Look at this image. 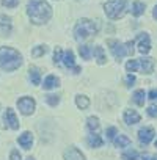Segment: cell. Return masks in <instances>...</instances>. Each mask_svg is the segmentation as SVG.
<instances>
[{
	"mask_svg": "<svg viewBox=\"0 0 157 160\" xmlns=\"http://www.w3.org/2000/svg\"><path fill=\"white\" fill-rule=\"evenodd\" d=\"M102 143H104L102 138H101L99 135H96V133H93V135L88 137V144H90L91 148H101Z\"/></svg>",
	"mask_w": 157,
	"mask_h": 160,
	"instance_id": "24",
	"label": "cell"
},
{
	"mask_svg": "<svg viewBox=\"0 0 157 160\" xmlns=\"http://www.w3.org/2000/svg\"><path fill=\"white\" fill-rule=\"evenodd\" d=\"M148 99H151V101H157V90H151L149 94H148Z\"/></svg>",
	"mask_w": 157,
	"mask_h": 160,
	"instance_id": "36",
	"label": "cell"
},
{
	"mask_svg": "<svg viewBox=\"0 0 157 160\" xmlns=\"http://www.w3.org/2000/svg\"><path fill=\"white\" fill-rule=\"evenodd\" d=\"M148 115L152 118H157V105H149L148 107Z\"/></svg>",
	"mask_w": 157,
	"mask_h": 160,
	"instance_id": "33",
	"label": "cell"
},
{
	"mask_svg": "<svg viewBox=\"0 0 157 160\" xmlns=\"http://www.w3.org/2000/svg\"><path fill=\"white\" fill-rule=\"evenodd\" d=\"M96 32H98V27L94 25L93 21H90V19H82V21H78V24H77L75 28H74V36H75L77 41H84V39H87L88 36L94 35Z\"/></svg>",
	"mask_w": 157,
	"mask_h": 160,
	"instance_id": "3",
	"label": "cell"
},
{
	"mask_svg": "<svg viewBox=\"0 0 157 160\" xmlns=\"http://www.w3.org/2000/svg\"><path fill=\"white\" fill-rule=\"evenodd\" d=\"M154 135H155V132H154L152 127H143V129L138 130V140H140V143L144 144V146L152 141Z\"/></svg>",
	"mask_w": 157,
	"mask_h": 160,
	"instance_id": "7",
	"label": "cell"
},
{
	"mask_svg": "<svg viewBox=\"0 0 157 160\" xmlns=\"http://www.w3.org/2000/svg\"><path fill=\"white\" fill-rule=\"evenodd\" d=\"M18 107H19V110H21L22 115L28 116V115H32L35 112V101L32 98H27V96L25 98H21L18 101Z\"/></svg>",
	"mask_w": 157,
	"mask_h": 160,
	"instance_id": "6",
	"label": "cell"
},
{
	"mask_svg": "<svg viewBox=\"0 0 157 160\" xmlns=\"http://www.w3.org/2000/svg\"><path fill=\"white\" fill-rule=\"evenodd\" d=\"M61 61H63V50H61L60 47H57L55 52H53V63L58 64V63H61Z\"/></svg>",
	"mask_w": 157,
	"mask_h": 160,
	"instance_id": "29",
	"label": "cell"
},
{
	"mask_svg": "<svg viewBox=\"0 0 157 160\" xmlns=\"http://www.w3.org/2000/svg\"><path fill=\"white\" fill-rule=\"evenodd\" d=\"M21 158H22V157H21L19 151H18V149H13L11 154H10V160H21Z\"/></svg>",
	"mask_w": 157,
	"mask_h": 160,
	"instance_id": "34",
	"label": "cell"
},
{
	"mask_svg": "<svg viewBox=\"0 0 157 160\" xmlns=\"http://www.w3.org/2000/svg\"><path fill=\"white\" fill-rule=\"evenodd\" d=\"M144 99H146V94H144V91L143 90H137L135 93H134V102L137 104V105H144Z\"/></svg>",
	"mask_w": 157,
	"mask_h": 160,
	"instance_id": "23",
	"label": "cell"
},
{
	"mask_svg": "<svg viewBox=\"0 0 157 160\" xmlns=\"http://www.w3.org/2000/svg\"><path fill=\"white\" fill-rule=\"evenodd\" d=\"M27 14L35 25L46 24L52 16V8L46 0H28Z\"/></svg>",
	"mask_w": 157,
	"mask_h": 160,
	"instance_id": "1",
	"label": "cell"
},
{
	"mask_svg": "<svg viewBox=\"0 0 157 160\" xmlns=\"http://www.w3.org/2000/svg\"><path fill=\"white\" fill-rule=\"evenodd\" d=\"M123 160H138L140 158V154L135 151V149H129L126 152H123Z\"/></svg>",
	"mask_w": 157,
	"mask_h": 160,
	"instance_id": "25",
	"label": "cell"
},
{
	"mask_svg": "<svg viewBox=\"0 0 157 160\" xmlns=\"http://www.w3.org/2000/svg\"><path fill=\"white\" fill-rule=\"evenodd\" d=\"M28 72H30V78H32L33 85H39V82H41V74H39V69H38L36 66H30Z\"/></svg>",
	"mask_w": 157,
	"mask_h": 160,
	"instance_id": "18",
	"label": "cell"
},
{
	"mask_svg": "<svg viewBox=\"0 0 157 160\" xmlns=\"http://www.w3.org/2000/svg\"><path fill=\"white\" fill-rule=\"evenodd\" d=\"M113 143H115V146H116V148H127V146H130V144H132L130 138H129V137H126V135H118V137L113 140Z\"/></svg>",
	"mask_w": 157,
	"mask_h": 160,
	"instance_id": "17",
	"label": "cell"
},
{
	"mask_svg": "<svg viewBox=\"0 0 157 160\" xmlns=\"http://www.w3.org/2000/svg\"><path fill=\"white\" fill-rule=\"evenodd\" d=\"M5 121L8 122V126L11 127V129H19V121H18V116H16V113H14V110H11V108H7V112H5Z\"/></svg>",
	"mask_w": 157,
	"mask_h": 160,
	"instance_id": "11",
	"label": "cell"
},
{
	"mask_svg": "<svg viewBox=\"0 0 157 160\" xmlns=\"http://www.w3.org/2000/svg\"><path fill=\"white\" fill-rule=\"evenodd\" d=\"M140 115L135 112V110H126L124 112V121H126V124H129V126H134V124H137V122H140Z\"/></svg>",
	"mask_w": 157,
	"mask_h": 160,
	"instance_id": "13",
	"label": "cell"
},
{
	"mask_svg": "<svg viewBox=\"0 0 157 160\" xmlns=\"http://www.w3.org/2000/svg\"><path fill=\"white\" fill-rule=\"evenodd\" d=\"M60 85V78L57 75H47L46 80H44V90H53Z\"/></svg>",
	"mask_w": 157,
	"mask_h": 160,
	"instance_id": "14",
	"label": "cell"
},
{
	"mask_svg": "<svg viewBox=\"0 0 157 160\" xmlns=\"http://www.w3.org/2000/svg\"><path fill=\"white\" fill-rule=\"evenodd\" d=\"M94 55H96V60H98V64H104L107 61V57H105V52L101 46H96L94 47Z\"/></svg>",
	"mask_w": 157,
	"mask_h": 160,
	"instance_id": "21",
	"label": "cell"
},
{
	"mask_svg": "<svg viewBox=\"0 0 157 160\" xmlns=\"http://www.w3.org/2000/svg\"><path fill=\"white\" fill-rule=\"evenodd\" d=\"M22 64L21 53L13 47H0V69L7 72L16 71Z\"/></svg>",
	"mask_w": 157,
	"mask_h": 160,
	"instance_id": "2",
	"label": "cell"
},
{
	"mask_svg": "<svg viewBox=\"0 0 157 160\" xmlns=\"http://www.w3.org/2000/svg\"><path fill=\"white\" fill-rule=\"evenodd\" d=\"M134 83H135V77H134L132 74H127V75H126V85H127V87H132Z\"/></svg>",
	"mask_w": 157,
	"mask_h": 160,
	"instance_id": "35",
	"label": "cell"
},
{
	"mask_svg": "<svg viewBox=\"0 0 157 160\" xmlns=\"http://www.w3.org/2000/svg\"><path fill=\"white\" fill-rule=\"evenodd\" d=\"M87 126H88V129L93 132V133H98L99 132V119L96 118V116H90L88 119H87Z\"/></svg>",
	"mask_w": 157,
	"mask_h": 160,
	"instance_id": "19",
	"label": "cell"
},
{
	"mask_svg": "<svg viewBox=\"0 0 157 160\" xmlns=\"http://www.w3.org/2000/svg\"><path fill=\"white\" fill-rule=\"evenodd\" d=\"M144 13V3L143 2H140V0H135V2L132 3V14L134 16H141Z\"/></svg>",
	"mask_w": 157,
	"mask_h": 160,
	"instance_id": "20",
	"label": "cell"
},
{
	"mask_svg": "<svg viewBox=\"0 0 157 160\" xmlns=\"http://www.w3.org/2000/svg\"><path fill=\"white\" fill-rule=\"evenodd\" d=\"M64 160H85V155L77 148H69L64 151Z\"/></svg>",
	"mask_w": 157,
	"mask_h": 160,
	"instance_id": "10",
	"label": "cell"
},
{
	"mask_svg": "<svg viewBox=\"0 0 157 160\" xmlns=\"http://www.w3.org/2000/svg\"><path fill=\"white\" fill-rule=\"evenodd\" d=\"M11 32V19L5 14L0 16V35H10Z\"/></svg>",
	"mask_w": 157,
	"mask_h": 160,
	"instance_id": "12",
	"label": "cell"
},
{
	"mask_svg": "<svg viewBox=\"0 0 157 160\" xmlns=\"http://www.w3.org/2000/svg\"><path fill=\"white\" fill-rule=\"evenodd\" d=\"M19 144L24 148V149H30L32 148V143H33V137H32V133L30 132H24L21 137H19Z\"/></svg>",
	"mask_w": 157,
	"mask_h": 160,
	"instance_id": "15",
	"label": "cell"
},
{
	"mask_svg": "<svg viewBox=\"0 0 157 160\" xmlns=\"http://www.w3.org/2000/svg\"><path fill=\"white\" fill-rule=\"evenodd\" d=\"M78 52H80L84 60H90L91 58V47L90 46H80L78 47Z\"/></svg>",
	"mask_w": 157,
	"mask_h": 160,
	"instance_id": "26",
	"label": "cell"
},
{
	"mask_svg": "<svg viewBox=\"0 0 157 160\" xmlns=\"http://www.w3.org/2000/svg\"><path fill=\"white\" fill-rule=\"evenodd\" d=\"M109 46H110V50H112V53H113V57L116 60H121L126 55H129L127 44H123V42L116 41V39H109Z\"/></svg>",
	"mask_w": 157,
	"mask_h": 160,
	"instance_id": "5",
	"label": "cell"
},
{
	"mask_svg": "<svg viewBox=\"0 0 157 160\" xmlns=\"http://www.w3.org/2000/svg\"><path fill=\"white\" fill-rule=\"evenodd\" d=\"M127 0H107L104 5V11L110 19H119L126 13Z\"/></svg>",
	"mask_w": 157,
	"mask_h": 160,
	"instance_id": "4",
	"label": "cell"
},
{
	"mask_svg": "<svg viewBox=\"0 0 157 160\" xmlns=\"http://www.w3.org/2000/svg\"><path fill=\"white\" fill-rule=\"evenodd\" d=\"M19 3V0H2V5L8 7V8H16Z\"/></svg>",
	"mask_w": 157,
	"mask_h": 160,
	"instance_id": "31",
	"label": "cell"
},
{
	"mask_svg": "<svg viewBox=\"0 0 157 160\" xmlns=\"http://www.w3.org/2000/svg\"><path fill=\"white\" fill-rule=\"evenodd\" d=\"M63 63H64L66 68H72V69L77 68V66H75V60H74V52H72V50H66V52L63 53Z\"/></svg>",
	"mask_w": 157,
	"mask_h": 160,
	"instance_id": "16",
	"label": "cell"
},
{
	"mask_svg": "<svg viewBox=\"0 0 157 160\" xmlns=\"http://www.w3.org/2000/svg\"><path fill=\"white\" fill-rule=\"evenodd\" d=\"M47 52V47L46 46H38V47H35L33 50H32V57H41V55H44Z\"/></svg>",
	"mask_w": 157,
	"mask_h": 160,
	"instance_id": "28",
	"label": "cell"
},
{
	"mask_svg": "<svg viewBox=\"0 0 157 160\" xmlns=\"http://www.w3.org/2000/svg\"><path fill=\"white\" fill-rule=\"evenodd\" d=\"M143 160H157V155H143Z\"/></svg>",
	"mask_w": 157,
	"mask_h": 160,
	"instance_id": "38",
	"label": "cell"
},
{
	"mask_svg": "<svg viewBox=\"0 0 157 160\" xmlns=\"http://www.w3.org/2000/svg\"><path fill=\"white\" fill-rule=\"evenodd\" d=\"M137 42H138V52L140 53H148L149 50H151V41H149V36L146 35V33H141L140 36H138V39H137Z\"/></svg>",
	"mask_w": 157,
	"mask_h": 160,
	"instance_id": "9",
	"label": "cell"
},
{
	"mask_svg": "<svg viewBox=\"0 0 157 160\" xmlns=\"http://www.w3.org/2000/svg\"><path fill=\"white\" fill-rule=\"evenodd\" d=\"M27 160H33V158H27Z\"/></svg>",
	"mask_w": 157,
	"mask_h": 160,
	"instance_id": "41",
	"label": "cell"
},
{
	"mask_svg": "<svg viewBox=\"0 0 157 160\" xmlns=\"http://www.w3.org/2000/svg\"><path fill=\"white\" fill-rule=\"evenodd\" d=\"M138 71L141 74H151L154 71V61H152V58H149V57L140 58L138 60Z\"/></svg>",
	"mask_w": 157,
	"mask_h": 160,
	"instance_id": "8",
	"label": "cell"
},
{
	"mask_svg": "<svg viewBox=\"0 0 157 160\" xmlns=\"http://www.w3.org/2000/svg\"><path fill=\"white\" fill-rule=\"evenodd\" d=\"M134 46H135V42H134V41H129V42H127V49H129V55H134Z\"/></svg>",
	"mask_w": 157,
	"mask_h": 160,
	"instance_id": "37",
	"label": "cell"
},
{
	"mask_svg": "<svg viewBox=\"0 0 157 160\" xmlns=\"http://www.w3.org/2000/svg\"><path fill=\"white\" fill-rule=\"evenodd\" d=\"M105 135H107L109 140H115L116 138V127H109L107 132H105Z\"/></svg>",
	"mask_w": 157,
	"mask_h": 160,
	"instance_id": "32",
	"label": "cell"
},
{
	"mask_svg": "<svg viewBox=\"0 0 157 160\" xmlns=\"http://www.w3.org/2000/svg\"><path fill=\"white\" fill-rule=\"evenodd\" d=\"M75 104H77V107H78V108L85 110V108H88V105H90V99H88L87 96L78 94V96L75 98Z\"/></svg>",
	"mask_w": 157,
	"mask_h": 160,
	"instance_id": "22",
	"label": "cell"
},
{
	"mask_svg": "<svg viewBox=\"0 0 157 160\" xmlns=\"http://www.w3.org/2000/svg\"><path fill=\"white\" fill-rule=\"evenodd\" d=\"M46 101H47L49 105L55 107V105L60 102V98H58V96H53V94H49V96H46Z\"/></svg>",
	"mask_w": 157,
	"mask_h": 160,
	"instance_id": "30",
	"label": "cell"
},
{
	"mask_svg": "<svg viewBox=\"0 0 157 160\" xmlns=\"http://www.w3.org/2000/svg\"><path fill=\"white\" fill-rule=\"evenodd\" d=\"M152 16L157 19V5H155V8H154V11H152Z\"/></svg>",
	"mask_w": 157,
	"mask_h": 160,
	"instance_id": "39",
	"label": "cell"
},
{
	"mask_svg": "<svg viewBox=\"0 0 157 160\" xmlns=\"http://www.w3.org/2000/svg\"><path fill=\"white\" fill-rule=\"evenodd\" d=\"M155 148H157V141H155Z\"/></svg>",
	"mask_w": 157,
	"mask_h": 160,
	"instance_id": "40",
	"label": "cell"
},
{
	"mask_svg": "<svg viewBox=\"0 0 157 160\" xmlns=\"http://www.w3.org/2000/svg\"><path fill=\"white\" fill-rule=\"evenodd\" d=\"M126 69H127L129 72L138 71V60H129V61L126 63Z\"/></svg>",
	"mask_w": 157,
	"mask_h": 160,
	"instance_id": "27",
	"label": "cell"
}]
</instances>
